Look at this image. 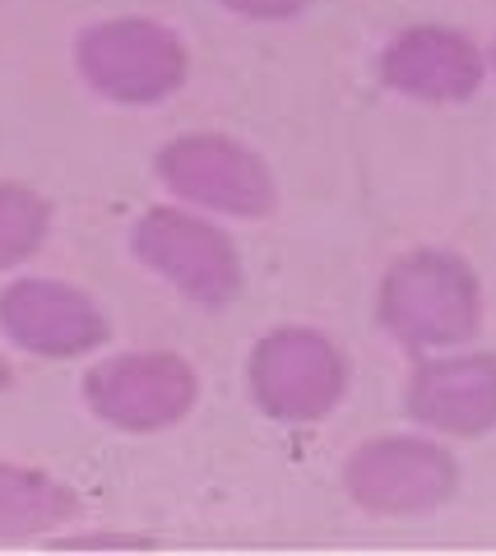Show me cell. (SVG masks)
<instances>
[{"label":"cell","instance_id":"obj_1","mask_svg":"<svg viewBox=\"0 0 496 556\" xmlns=\"http://www.w3.org/2000/svg\"><path fill=\"white\" fill-rule=\"evenodd\" d=\"M483 316V278L446 247H414L395 255L376 283V325L408 357L473 343Z\"/></svg>","mask_w":496,"mask_h":556},{"label":"cell","instance_id":"obj_2","mask_svg":"<svg viewBox=\"0 0 496 556\" xmlns=\"http://www.w3.org/2000/svg\"><path fill=\"white\" fill-rule=\"evenodd\" d=\"M353 362L316 325H274L246 353V394L269 422L316 427L348 399Z\"/></svg>","mask_w":496,"mask_h":556},{"label":"cell","instance_id":"obj_3","mask_svg":"<svg viewBox=\"0 0 496 556\" xmlns=\"http://www.w3.org/2000/svg\"><path fill=\"white\" fill-rule=\"evenodd\" d=\"M75 70L84 89L116 108H158L191 79V51L181 33L149 14H116L79 28Z\"/></svg>","mask_w":496,"mask_h":556},{"label":"cell","instance_id":"obj_4","mask_svg":"<svg viewBox=\"0 0 496 556\" xmlns=\"http://www.w3.org/2000/svg\"><path fill=\"white\" fill-rule=\"evenodd\" d=\"M135 260L200 311H228L246 288L242 251L214 214L191 204H153L130 228Z\"/></svg>","mask_w":496,"mask_h":556},{"label":"cell","instance_id":"obj_5","mask_svg":"<svg viewBox=\"0 0 496 556\" xmlns=\"http://www.w3.org/2000/svg\"><path fill=\"white\" fill-rule=\"evenodd\" d=\"M344 496L376 519H418L450 506L465 482L455 450L432 431H385L367 437L344 459Z\"/></svg>","mask_w":496,"mask_h":556},{"label":"cell","instance_id":"obj_6","mask_svg":"<svg viewBox=\"0 0 496 556\" xmlns=\"http://www.w3.org/2000/svg\"><path fill=\"white\" fill-rule=\"evenodd\" d=\"M153 172H158L163 190H173V200L204 208V214H214V218L260 223L279 208L274 167L246 139L224 135V130L173 135L153 153Z\"/></svg>","mask_w":496,"mask_h":556},{"label":"cell","instance_id":"obj_7","mask_svg":"<svg viewBox=\"0 0 496 556\" xmlns=\"http://www.w3.org/2000/svg\"><path fill=\"white\" fill-rule=\"evenodd\" d=\"M84 408L126 437H158L181 427L200 404V371L173 348H130L93 362L79 380Z\"/></svg>","mask_w":496,"mask_h":556},{"label":"cell","instance_id":"obj_8","mask_svg":"<svg viewBox=\"0 0 496 556\" xmlns=\"http://www.w3.org/2000/svg\"><path fill=\"white\" fill-rule=\"evenodd\" d=\"M404 413L441 441H478L496 431V353L446 348L414 357L404 380Z\"/></svg>","mask_w":496,"mask_h":556},{"label":"cell","instance_id":"obj_9","mask_svg":"<svg viewBox=\"0 0 496 556\" xmlns=\"http://www.w3.org/2000/svg\"><path fill=\"white\" fill-rule=\"evenodd\" d=\"M487 70V51L465 28L450 24H408L376 56V79L390 93L422 102V108H459V102L478 98Z\"/></svg>","mask_w":496,"mask_h":556},{"label":"cell","instance_id":"obj_10","mask_svg":"<svg viewBox=\"0 0 496 556\" xmlns=\"http://www.w3.org/2000/svg\"><path fill=\"white\" fill-rule=\"evenodd\" d=\"M0 334L28 357L75 362L112 339L102 306L65 278H14L0 288Z\"/></svg>","mask_w":496,"mask_h":556},{"label":"cell","instance_id":"obj_11","mask_svg":"<svg viewBox=\"0 0 496 556\" xmlns=\"http://www.w3.org/2000/svg\"><path fill=\"white\" fill-rule=\"evenodd\" d=\"M84 515L79 492L65 478L47 473L33 464L0 459V538L20 543V538H42Z\"/></svg>","mask_w":496,"mask_h":556},{"label":"cell","instance_id":"obj_12","mask_svg":"<svg viewBox=\"0 0 496 556\" xmlns=\"http://www.w3.org/2000/svg\"><path fill=\"white\" fill-rule=\"evenodd\" d=\"M56 208L42 190L24 181H0V274L28 265L47 247Z\"/></svg>","mask_w":496,"mask_h":556},{"label":"cell","instance_id":"obj_13","mask_svg":"<svg viewBox=\"0 0 496 556\" xmlns=\"http://www.w3.org/2000/svg\"><path fill=\"white\" fill-rule=\"evenodd\" d=\"M218 5L246 24H293L316 0H218Z\"/></svg>","mask_w":496,"mask_h":556},{"label":"cell","instance_id":"obj_14","mask_svg":"<svg viewBox=\"0 0 496 556\" xmlns=\"http://www.w3.org/2000/svg\"><path fill=\"white\" fill-rule=\"evenodd\" d=\"M61 552H153L158 538H144V533H75V538H56Z\"/></svg>","mask_w":496,"mask_h":556},{"label":"cell","instance_id":"obj_15","mask_svg":"<svg viewBox=\"0 0 496 556\" xmlns=\"http://www.w3.org/2000/svg\"><path fill=\"white\" fill-rule=\"evenodd\" d=\"M10 386H14V367H10L5 357H0V390H10Z\"/></svg>","mask_w":496,"mask_h":556},{"label":"cell","instance_id":"obj_16","mask_svg":"<svg viewBox=\"0 0 496 556\" xmlns=\"http://www.w3.org/2000/svg\"><path fill=\"white\" fill-rule=\"evenodd\" d=\"M492 70H496V42H492Z\"/></svg>","mask_w":496,"mask_h":556}]
</instances>
